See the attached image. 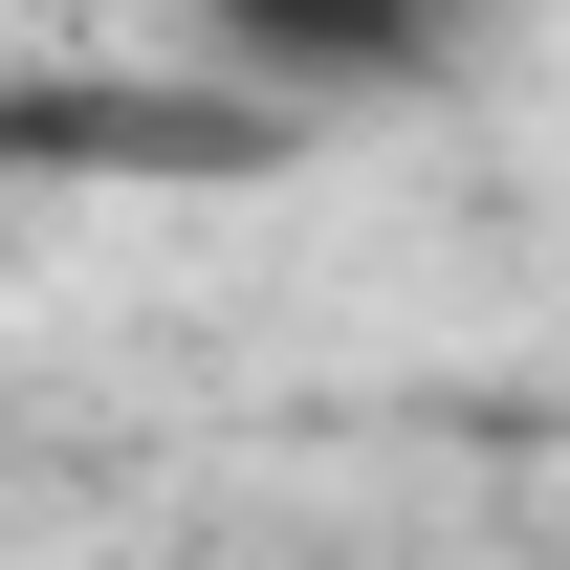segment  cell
<instances>
[{
  "label": "cell",
  "instance_id": "1",
  "mask_svg": "<svg viewBox=\"0 0 570 570\" xmlns=\"http://www.w3.org/2000/svg\"><path fill=\"white\" fill-rule=\"evenodd\" d=\"M198 45L242 88H307V110H352V88H417L461 45V0H198Z\"/></svg>",
  "mask_w": 570,
  "mask_h": 570
}]
</instances>
